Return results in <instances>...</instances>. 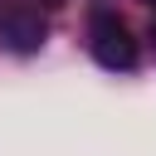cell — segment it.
<instances>
[{
  "instance_id": "cell-1",
  "label": "cell",
  "mask_w": 156,
  "mask_h": 156,
  "mask_svg": "<svg viewBox=\"0 0 156 156\" xmlns=\"http://www.w3.org/2000/svg\"><path fill=\"white\" fill-rule=\"evenodd\" d=\"M93 58L112 73H127L136 68V39L127 34V24L117 15H98L93 20Z\"/></svg>"
},
{
  "instance_id": "cell-2",
  "label": "cell",
  "mask_w": 156,
  "mask_h": 156,
  "mask_svg": "<svg viewBox=\"0 0 156 156\" xmlns=\"http://www.w3.org/2000/svg\"><path fill=\"white\" fill-rule=\"evenodd\" d=\"M0 39H5L15 54H34V49L44 44V24H39V15H10L5 29H0Z\"/></svg>"
}]
</instances>
